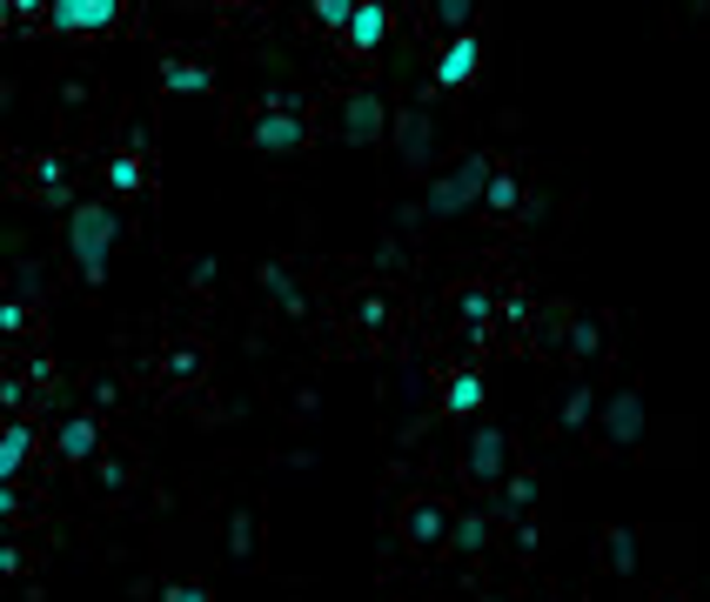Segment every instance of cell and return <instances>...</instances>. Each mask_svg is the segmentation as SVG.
I'll use <instances>...</instances> for the list:
<instances>
[{"label":"cell","instance_id":"obj_12","mask_svg":"<svg viewBox=\"0 0 710 602\" xmlns=\"http://www.w3.org/2000/svg\"><path fill=\"white\" fill-rule=\"evenodd\" d=\"M94 449H101V428H94L88 415H74V422H61V456H67V462H88Z\"/></svg>","mask_w":710,"mask_h":602},{"label":"cell","instance_id":"obj_15","mask_svg":"<svg viewBox=\"0 0 710 602\" xmlns=\"http://www.w3.org/2000/svg\"><path fill=\"white\" fill-rule=\"evenodd\" d=\"M483 201H490V208H496V215H509V208H517V201H523V181H517V175H490V188H483Z\"/></svg>","mask_w":710,"mask_h":602},{"label":"cell","instance_id":"obj_19","mask_svg":"<svg viewBox=\"0 0 710 602\" xmlns=\"http://www.w3.org/2000/svg\"><path fill=\"white\" fill-rule=\"evenodd\" d=\"M436 14H443L449 27H469V14H477V0H436Z\"/></svg>","mask_w":710,"mask_h":602},{"label":"cell","instance_id":"obj_6","mask_svg":"<svg viewBox=\"0 0 710 602\" xmlns=\"http://www.w3.org/2000/svg\"><path fill=\"white\" fill-rule=\"evenodd\" d=\"M302 135H308V128H302L295 107H268L255 128H249V141H255L262 154H289V148H302Z\"/></svg>","mask_w":710,"mask_h":602},{"label":"cell","instance_id":"obj_1","mask_svg":"<svg viewBox=\"0 0 710 602\" xmlns=\"http://www.w3.org/2000/svg\"><path fill=\"white\" fill-rule=\"evenodd\" d=\"M114 241H122V215H114L107 201H81V208L67 215V255H74V268H81L88 281L107 274Z\"/></svg>","mask_w":710,"mask_h":602},{"label":"cell","instance_id":"obj_2","mask_svg":"<svg viewBox=\"0 0 710 602\" xmlns=\"http://www.w3.org/2000/svg\"><path fill=\"white\" fill-rule=\"evenodd\" d=\"M490 161L483 154H469V161H456V168L436 181V188H429V215H462V208H477V201H483V188H490Z\"/></svg>","mask_w":710,"mask_h":602},{"label":"cell","instance_id":"obj_20","mask_svg":"<svg viewBox=\"0 0 710 602\" xmlns=\"http://www.w3.org/2000/svg\"><path fill=\"white\" fill-rule=\"evenodd\" d=\"M168 602H208V589H202V582H175Z\"/></svg>","mask_w":710,"mask_h":602},{"label":"cell","instance_id":"obj_17","mask_svg":"<svg viewBox=\"0 0 710 602\" xmlns=\"http://www.w3.org/2000/svg\"><path fill=\"white\" fill-rule=\"evenodd\" d=\"M449 536H456V549H483V542H490V522H483V515H462Z\"/></svg>","mask_w":710,"mask_h":602},{"label":"cell","instance_id":"obj_8","mask_svg":"<svg viewBox=\"0 0 710 602\" xmlns=\"http://www.w3.org/2000/svg\"><path fill=\"white\" fill-rule=\"evenodd\" d=\"M477 61H483V48H477V34H456L449 48H443V61H436V88H462V80L477 74Z\"/></svg>","mask_w":710,"mask_h":602},{"label":"cell","instance_id":"obj_11","mask_svg":"<svg viewBox=\"0 0 710 602\" xmlns=\"http://www.w3.org/2000/svg\"><path fill=\"white\" fill-rule=\"evenodd\" d=\"M604 428H610V441H623V449H630V441L644 435V395H630V388H623L610 409H604Z\"/></svg>","mask_w":710,"mask_h":602},{"label":"cell","instance_id":"obj_18","mask_svg":"<svg viewBox=\"0 0 710 602\" xmlns=\"http://www.w3.org/2000/svg\"><path fill=\"white\" fill-rule=\"evenodd\" d=\"M308 8H315V21H322V27H348V14H355V0H308Z\"/></svg>","mask_w":710,"mask_h":602},{"label":"cell","instance_id":"obj_23","mask_svg":"<svg viewBox=\"0 0 710 602\" xmlns=\"http://www.w3.org/2000/svg\"><path fill=\"white\" fill-rule=\"evenodd\" d=\"M14 14H48V0H14Z\"/></svg>","mask_w":710,"mask_h":602},{"label":"cell","instance_id":"obj_3","mask_svg":"<svg viewBox=\"0 0 710 602\" xmlns=\"http://www.w3.org/2000/svg\"><path fill=\"white\" fill-rule=\"evenodd\" d=\"M48 21L61 34H101L122 21V0H48Z\"/></svg>","mask_w":710,"mask_h":602},{"label":"cell","instance_id":"obj_5","mask_svg":"<svg viewBox=\"0 0 710 602\" xmlns=\"http://www.w3.org/2000/svg\"><path fill=\"white\" fill-rule=\"evenodd\" d=\"M27 456H34V428H27V422L0 428V522L14 515V475H21Z\"/></svg>","mask_w":710,"mask_h":602},{"label":"cell","instance_id":"obj_14","mask_svg":"<svg viewBox=\"0 0 710 602\" xmlns=\"http://www.w3.org/2000/svg\"><path fill=\"white\" fill-rule=\"evenodd\" d=\"M477 409H483V375H449L443 415H477Z\"/></svg>","mask_w":710,"mask_h":602},{"label":"cell","instance_id":"obj_10","mask_svg":"<svg viewBox=\"0 0 710 602\" xmlns=\"http://www.w3.org/2000/svg\"><path fill=\"white\" fill-rule=\"evenodd\" d=\"M403 529H409L416 549H436V542H449V515H443V502H416L403 515Z\"/></svg>","mask_w":710,"mask_h":602},{"label":"cell","instance_id":"obj_22","mask_svg":"<svg viewBox=\"0 0 710 602\" xmlns=\"http://www.w3.org/2000/svg\"><path fill=\"white\" fill-rule=\"evenodd\" d=\"M34 175H41V188L54 194V188H61V161H34Z\"/></svg>","mask_w":710,"mask_h":602},{"label":"cell","instance_id":"obj_4","mask_svg":"<svg viewBox=\"0 0 710 602\" xmlns=\"http://www.w3.org/2000/svg\"><path fill=\"white\" fill-rule=\"evenodd\" d=\"M462 469H469V482H503L509 475V435L503 428H477L469 449H462Z\"/></svg>","mask_w":710,"mask_h":602},{"label":"cell","instance_id":"obj_13","mask_svg":"<svg viewBox=\"0 0 710 602\" xmlns=\"http://www.w3.org/2000/svg\"><path fill=\"white\" fill-rule=\"evenodd\" d=\"M162 88H168V94H208L215 74L194 67V61H168V67H162Z\"/></svg>","mask_w":710,"mask_h":602},{"label":"cell","instance_id":"obj_16","mask_svg":"<svg viewBox=\"0 0 710 602\" xmlns=\"http://www.w3.org/2000/svg\"><path fill=\"white\" fill-rule=\"evenodd\" d=\"M141 181H148V175H141V161H135V154H114V161H107V188H122V194H135Z\"/></svg>","mask_w":710,"mask_h":602},{"label":"cell","instance_id":"obj_24","mask_svg":"<svg viewBox=\"0 0 710 602\" xmlns=\"http://www.w3.org/2000/svg\"><path fill=\"white\" fill-rule=\"evenodd\" d=\"M14 21V0H0V27H8Z\"/></svg>","mask_w":710,"mask_h":602},{"label":"cell","instance_id":"obj_21","mask_svg":"<svg viewBox=\"0 0 710 602\" xmlns=\"http://www.w3.org/2000/svg\"><path fill=\"white\" fill-rule=\"evenodd\" d=\"M0 329H27V308L21 302H0Z\"/></svg>","mask_w":710,"mask_h":602},{"label":"cell","instance_id":"obj_9","mask_svg":"<svg viewBox=\"0 0 710 602\" xmlns=\"http://www.w3.org/2000/svg\"><path fill=\"white\" fill-rule=\"evenodd\" d=\"M382 120H389V107H382L376 94H348V101H342V135H348V141H376Z\"/></svg>","mask_w":710,"mask_h":602},{"label":"cell","instance_id":"obj_7","mask_svg":"<svg viewBox=\"0 0 710 602\" xmlns=\"http://www.w3.org/2000/svg\"><path fill=\"white\" fill-rule=\"evenodd\" d=\"M342 40H348L355 54H376L382 40H389V0H355V14H348Z\"/></svg>","mask_w":710,"mask_h":602}]
</instances>
